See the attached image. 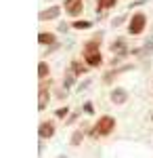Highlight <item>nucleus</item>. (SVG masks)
<instances>
[{"label":"nucleus","mask_w":153,"mask_h":158,"mask_svg":"<svg viewBox=\"0 0 153 158\" xmlns=\"http://www.w3.org/2000/svg\"><path fill=\"white\" fill-rule=\"evenodd\" d=\"M38 74H40L42 78H44V76L48 74V65L44 63V61H40V65H38Z\"/></svg>","instance_id":"nucleus-11"},{"label":"nucleus","mask_w":153,"mask_h":158,"mask_svg":"<svg viewBox=\"0 0 153 158\" xmlns=\"http://www.w3.org/2000/svg\"><path fill=\"white\" fill-rule=\"evenodd\" d=\"M96 2H99V13H101V9H109L116 4V0H96Z\"/></svg>","instance_id":"nucleus-10"},{"label":"nucleus","mask_w":153,"mask_h":158,"mask_svg":"<svg viewBox=\"0 0 153 158\" xmlns=\"http://www.w3.org/2000/svg\"><path fill=\"white\" fill-rule=\"evenodd\" d=\"M38 135H40L42 139L53 137V135H55V127H53V122H42V124H40V129H38Z\"/></svg>","instance_id":"nucleus-5"},{"label":"nucleus","mask_w":153,"mask_h":158,"mask_svg":"<svg viewBox=\"0 0 153 158\" xmlns=\"http://www.w3.org/2000/svg\"><path fill=\"white\" fill-rule=\"evenodd\" d=\"M84 70H82V65L80 63H73V74H82Z\"/></svg>","instance_id":"nucleus-17"},{"label":"nucleus","mask_w":153,"mask_h":158,"mask_svg":"<svg viewBox=\"0 0 153 158\" xmlns=\"http://www.w3.org/2000/svg\"><path fill=\"white\" fill-rule=\"evenodd\" d=\"M57 116H59V118L67 116V108H59V110H57Z\"/></svg>","instance_id":"nucleus-16"},{"label":"nucleus","mask_w":153,"mask_h":158,"mask_svg":"<svg viewBox=\"0 0 153 158\" xmlns=\"http://www.w3.org/2000/svg\"><path fill=\"white\" fill-rule=\"evenodd\" d=\"M59 6H50V9H46V11H42L40 15H38V19L40 21H48V19H57L59 17Z\"/></svg>","instance_id":"nucleus-4"},{"label":"nucleus","mask_w":153,"mask_h":158,"mask_svg":"<svg viewBox=\"0 0 153 158\" xmlns=\"http://www.w3.org/2000/svg\"><path fill=\"white\" fill-rule=\"evenodd\" d=\"M145 21H147V17L143 15V13H136L134 17H132V21H130V34H141L143 30H145Z\"/></svg>","instance_id":"nucleus-2"},{"label":"nucleus","mask_w":153,"mask_h":158,"mask_svg":"<svg viewBox=\"0 0 153 158\" xmlns=\"http://www.w3.org/2000/svg\"><path fill=\"white\" fill-rule=\"evenodd\" d=\"M73 76H76L73 72L67 74V76H65V80H63V85H65V86H71V85H73Z\"/></svg>","instance_id":"nucleus-15"},{"label":"nucleus","mask_w":153,"mask_h":158,"mask_svg":"<svg viewBox=\"0 0 153 158\" xmlns=\"http://www.w3.org/2000/svg\"><path fill=\"white\" fill-rule=\"evenodd\" d=\"M80 141H82V131H78V133H73V137H71V143H73V146H78Z\"/></svg>","instance_id":"nucleus-14"},{"label":"nucleus","mask_w":153,"mask_h":158,"mask_svg":"<svg viewBox=\"0 0 153 158\" xmlns=\"http://www.w3.org/2000/svg\"><path fill=\"white\" fill-rule=\"evenodd\" d=\"M65 11L69 15H80L82 11V0H65Z\"/></svg>","instance_id":"nucleus-3"},{"label":"nucleus","mask_w":153,"mask_h":158,"mask_svg":"<svg viewBox=\"0 0 153 158\" xmlns=\"http://www.w3.org/2000/svg\"><path fill=\"white\" fill-rule=\"evenodd\" d=\"M59 158H65V156H59Z\"/></svg>","instance_id":"nucleus-19"},{"label":"nucleus","mask_w":153,"mask_h":158,"mask_svg":"<svg viewBox=\"0 0 153 158\" xmlns=\"http://www.w3.org/2000/svg\"><path fill=\"white\" fill-rule=\"evenodd\" d=\"M46 103H48V91H46V86H40V95H38V108L44 110V108H46Z\"/></svg>","instance_id":"nucleus-8"},{"label":"nucleus","mask_w":153,"mask_h":158,"mask_svg":"<svg viewBox=\"0 0 153 158\" xmlns=\"http://www.w3.org/2000/svg\"><path fill=\"white\" fill-rule=\"evenodd\" d=\"M126 99H128V95H126L124 89H116V91H111V101H113V103H124Z\"/></svg>","instance_id":"nucleus-7"},{"label":"nucleus","mask_w":153,"mask_h":158,"mask_svg":"<svg viewBox=\"0 0 153 158\" xmlns=\"http://www.w3.org/2000/svg\"><path fill=\"white\" fill-rule=\"evenodd\" d=\"M101 61H103V57H101L99 51H88V53H86V63H88V65L96 68V65H101Z\"/></svg>","instance_id":"nucleus-6"},{"label":"nucleus","mask_w":153,"mask_h":158,"mask_svg":"<svg viewBox=\"0 0 153 158\" xmlns=\"http://www.w3.org/2000/svg\"><path fill=\"white\" fill-rule=\"evenodd\" d=\"M111 49H113V51H120V55H124V42H122V40L113 42V44H111Z\"/></svg>","instance_id":"nucleus-12"},{"label":"nucleus","mask_w":153,"mask_h":158,"mask_svg":"<svg viewBox=\"0 0 153 158\" xmlns=\"http://www.w3.org/2000/svg\"><path fill=\"white\" fill-rule=\"evenodd\" d=\"M73 27H76V30H86V27H90V21H76Z\"/></svg>","instance_id":"nucleus-13"},{"label":"nucleus","mask_w":153,"mask_h":158,"mask_svg":"<svg viewBox=\"0 0 153 158\" xmlns=\"http://www.w3.org/2000/svg\"><path fill=\"white\" fill-rule=\"evenodd\" d=\"M113 127H116V120H113L111 116H103L101 120L96 122L94 133H96V135H109L111 131H113Z\"/></svg>","instance_id":"nucleus-1"},{"label":"nucleus","mask_w":153,"mask_h":158,"mask_svg":"<svg viewBox=\"0 0 153 158\" xmlns=\"http://www.w3.org/2000/svg\"><path fill=\"white\" fill-rule=\"evenodd\" d=\"M38 40H40L42 44H53V42H55V36H53V34H48V32H42V34L38 36Z\"/></svg>","instance_id":"nucleus-9"},{"label":"nucleus","mask_w":153,"mask_h":158,"mask_svg":"<svg viewBox=\"0 0 153 158\" xmlns=\"http://www.w3.org/2000/svg\"><path fill=\"white\" fill-rule=\"evenodd\" d=\"M122 21H124V19H122V17H118V19H113V25L118 27V25H122Z\"/></svg>","instance_id":"nucleus-18"}]
</instances>
